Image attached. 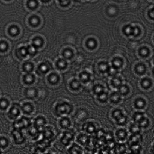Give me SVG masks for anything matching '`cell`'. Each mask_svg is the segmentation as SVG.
<instances>
[{
  "label": "cell",
  "mask_w": 154,
  "mask_h": 154,
  "mask_svg": "<svg viewBox=\"0 0 154 154\" xmlns=\"http://www.w3.org/2000/svg\"><path fill=\"white\" fill-rule=\"evenodd\" d=\"M143 105V103L142 102L139 101L138 102L137 105L139 106H141Z\"/></svg>",
  "instance_id": "8"
},
{
  "label": "cell",
  "mask_w": 154,
  "mask_h": 154,
  "mask_svg": "<svg viewBox=\"0 0 154 154\" xmlns=\"http://www.w3.org/2000/svg\"><path fill=\"white\" fill-rule=\"evenodd\" d=\"M106 96L105 95H102L101 96L100 98L102 99H104L106 98Z\"/></svg>",
  "instance_id": "13"
},
{
  "label": "cell",
  "mask_w": 154,
  "mask_h": 154,
  "mask_svg": "<svg viewBox=\"0 0 154 154\" xmlns=\"http://www.w3.org/2000/svg\"><path fill=\"white\" fill-rule=\"evenodd\" d=\"M91 136L82 132L76 133L75 142L85 149L89 141Z\"/></svg>",
  "instance_id": "2"
},
{
  "label": "cell",
  "mask_w": 154,
  "mask_h": 154,
  "mask_svg": "<svg viewBox=\"0 0 154 154\" xmlns=\"http://www.w3.org/2000/svg\"><path fill=\"white\" fill-rule=\"evenodd\" d=\"M113 154H126L128 148L125 143H116L112 148Z\"/></svg>",
  "instance_id": "6"
},
{
  "label": "cell",
  "mask_w": 154,
  "mask_h": 154,
  "mask_svg": "<svg viewBox=\"0 0 154 154\" xmlns=\"http://www.w3.org/2000/svg\"><path fill=\"white\" fill-rule=\"evenodd\" d=\"M101 91V88L100 87H97L96 89V91L97 92H99Z\"/></svg>",
  "instance_id": "9"
},
{
  "label": "cell",
  "mask_w": 154,
  "mask_h": 154,
  "mask_svg": "<svg viewBox=\"0 0 154 154\" xmlns=\"http://www.w3.org/2000/svg\"><path fill=\"white\" fill-rule=\"evenodd\" d=\"M0 154H2V150L0 149Z\"/></svg>",
  "instance_id": "15"
},
{
  "label": "cell",
  "mask_w": 154,
  "mask_h": 154,
  "mask_svg": "<svg viewBox=\"0 0 154 154\" xmlns=\"http://www.w3.org/2000/svg\"><path fill=\"white\" fill-rule=\"evenodd\" d=\"M129 134L125 130L120 129L117 130L113 134L115 140L117 143H125L127 142Z\"/></svg>",
  "instance_id": "4"
},
{
  "label": "cell",
  "mask_w": 154,
  "mask_h": 154,
  "mask_svg": "<svg viewBox=\"0 0 154 154\" xmlns=\"http://www.w3.org/2000/svg\"></svg>",
  "instance_id": "16"
},
{
  "label": "cell",
  "mask_w": 154,
  "mask_h": 154,
  "mask_svg": "<svg viewBox=\"0 0 154 154\" xmlns=\"http://www.w3.org/2000/svg\"><path fill=\"white\" fill-rule=\"evenodd\" d=\"M76 134L74 131L68 129L57 134L54 140L57 146L56 148L64 152L75 142Z\"/></svg>",
  "instance_id": "1"
},
{
  "label": "cell",
  "mask_w": 154,
  "mask_h": 154,
  "mask_svg": "<svg viewBox=\"0 0 154 154\" xmlns=\"http://www.w3.org/2000/svg\"><path fill=\"white\" fill-rule=\"evenodd\" d=\"M114 83L115 85H118L119 83V82L117 79H116L114 80Z\"/></svg>",
  "instance_id": "10"
},
{
  "label": "cell",
  "mask_w": 154,
  "mask_h": 154,
  "mask_svg": "<svg viewBox=\"0 0 154 154\" xmlns=\"http://www.w3.org/2000/svg\"><path fill=\"white\" fill-rule=\"evenodd\" d=\"M121 91L122 92H125L126 91V88L125 87H122L121 88Z\"/></svg>",
  "instance_id": "11"
},
{
  "label": "cell",
  "mask_w": 154,
  "mask_h": 154,
  "mask_svg": "<svg viewBox=\"0 0 154 154\" xmlns=\"http://www.w3.org/2000/svg\"><path fill=\"white\" fill-rule=\"evenodd\" d=\"M64 152L65 154H86L84 149L75 142Z\"/></svg>",
  "instance_id": "5"
},
{
  "label": "cell",
  "mask_w": 154,
  "mask_h": 154,
  "mask_svg": "<svg viewBox=\"0 0 154 154\" xmlns=\"http://www.w3.org/2000/svg\"><path fill=\"white\" fill-rule=\"evenodd\" d=\"M118 96H114L113 97V99L114 100H116L118 98Z\"/></svg>",
  "instance_id": "14"
},
{
  "label": "cell",
  "mask_w": 154,
  "mask_h": 154,
  "mask_svg": "<svg viewBox=\"0 0 154 154\" xmlns=\"http://www.w3.org/2000/svg\"><path fill=\"white\" fill-rule=\"evenodd\" d=\"M149 84V82L147 81H145L143 83V85L145 86H147Z\"/></svg>",
  "instance_id": "12"
},
{
  "label": "cell",
  "mask_w": 154,
  "mask_h": 154,
  "mask_svg": "<svg viewBox=\"0 0 154 154\" xmlns=\"http://www.w3.org/2000/svg\"><path fill=\"white\" fill-rule=\"evenodd\" d=\"M10 144V140L8 137L4 135H0V149L2 150L7 149Z\"/></svg>",
  "instance_id": "7"
},
{
  "label": "cell",
  "mask_w": 154,
  "mask_h": 154,
  "mask_svg": "<svg viewBox=\"0 0 154 154\" xmlns=\"http://www.w3.org/2000/svg\"><path fill=\"white\" fill-rule=\"evenodd\" d=\"M11 135L14 143L18 145L23 144L26 140L25 134L21 130L16 129L12 131Z\"/></svg>",
  "instance_id": "3"
}]
</instances>
